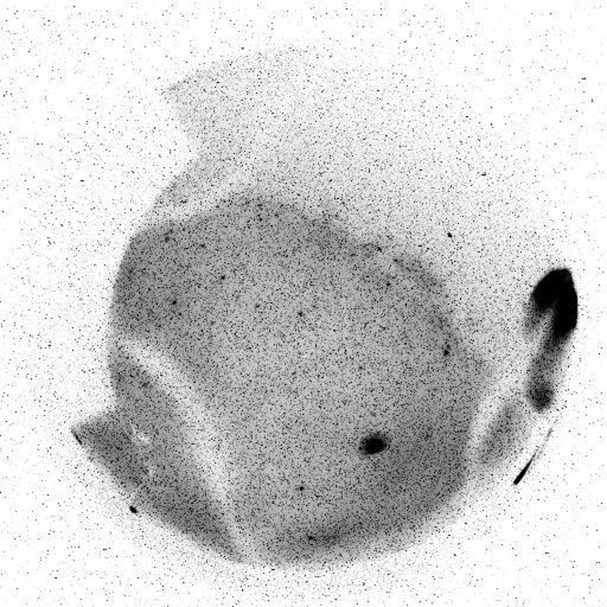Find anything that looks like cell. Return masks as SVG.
<instances>
[{
  "label": "cell",
  "mask_w": 607,
  "mask_h": 607,
  "mask_svg": "<svg viewBox=\"0 0 607 607\" xmlns=\"http://www.w3.org/2000/svg\"><path fill=\"white\" fill-rule=\"evenodd\" d=\"M385 447L384 440L380 437H370L362 445V450L366 454H374L381 452Z\"/></svg>",
  "instance_id": "cell-1"
}]
</instances>
